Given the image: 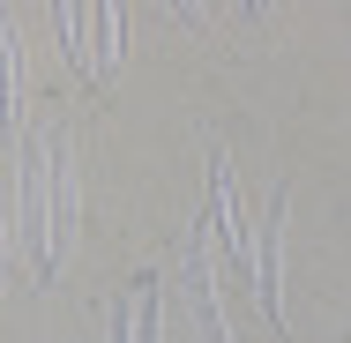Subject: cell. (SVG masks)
Here are the masks:
<instances>
[{
  "instance_id": "cell-1",
  "label": "cell",
  "mask_w": 351,
  "mask_h": 343,
  "mask_svg": "<svg viewBox=\"0 0 351 343\" xmlns=\"http://www.w3.org/2000/svg\"><path fill=\"white\" fill-rule=\"evenodd\" d=\"M53 149H45V135H23V164H15V246L30 254V269H38V283H53L60 276V254H53Z\"/></svg>"
},
{
  "instance_id": "cell-2",
  "label": "cell",
  "mask_w": 351,
  "mask_h": 343,
  "mask_svg": "<svg viewBox=\"0 0 351 343\" xmlns=\"http://www.w3.org/2000/svg\"><path fill=\"white\" fill-rule=\"evenodd\" d=\"M180 276H187V298H195L202 336H210V343H232V329H224V306H217V276H210V216L195 224V239H187V254H180Z\"/></svg>"
},
{
  "instance_id": "cell-3",
  "label": "cell",
  "mask_w": 351,
  "mask_h": 343,
  "mask_svg": "<svg viewBox=\"0 0 351 343\" xmlns=\"http://www.w3.org/2000/svg\"><path fill=\"white\" fill-rule=\"evenodd\" d=\"M277 246H284V187L269 194V216H262V246H254V298L262 314L284 329V291H277Z\"/></svg>"
},
{
  "instance_id": "cell-4",
  "label": "cell",
  "mask_w": 351,
  "mask_h": 343,
  "mask_svg": "<svg viewBox=\"0 0 351 343\" xmlns=\"http://www.w3.org/2000/svg\"><path fill=\"white\" fill-rule=\"evenodd\" d=\"M53 149V254L75 246V164H68V135H45Z\"/></svg>"
},
{
  "instance_id": "cell-5",
  "label": "cell",
  "mask_w": 351,
  "mask_h": 343,
  "mask_svg": "<svg viewBox=\"0 0 351 343\" xmlns=\"http://www.w3.org/2000/svg\"><path fill=\"white\" fill-rule=\"evenodd\" d=\"M105 336L112 343H157V283H142L135 306H120V314L105 321Z\"/></svg>"
},
{
  "instance_id": "cell-6",
  "label": "cell",
  "mask_w": 351,
  "mask_h": 343,
  "mask_svg": "<svg viewBox=\"0 0 351 343\" xmlns=\"http://www.w3.org/2000/svg\"><path fill=\"white\" fill-rule=\"evenodd\" d=\"M120 23H128V15H120L112 0H105V8H90V30H97V68H90V82H105V75L120 68Z\"/></svg>"
}]
</instances>
